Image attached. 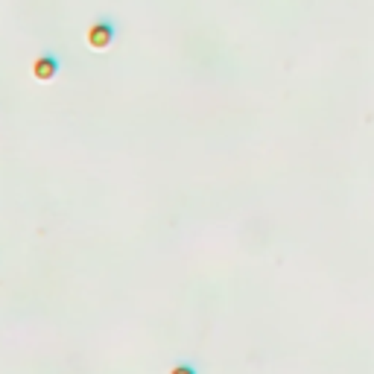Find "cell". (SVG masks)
Wrapping results in <instances>:
<instances>
[{
    "mask_svg": "<svg viewBox=\"0 0 374 374\" xmlns=\"http://www.w3.org/2000/svg\"><path fill=\"white\" fill-rule=\"evenodd\" d=\"M170 374H199V371H196V366H193V363H178V366L170 368Z\"/></svg>",
    "mask_w": 374,
    "mask_h": 374,
    "instance_id": "cell-3",
    "label": "cell"
},
{
    "mask_svg": "<svg viewBox=\"0 0 374 374\" xmlns=\"http://www.w3.org/2000/svg\"><path fill=\"white\" fill-rule=\"evenodd\" d=\"M114 38H117V24L112 18H100V21H94L91 24V30H88V44L94 50H108L114 44Z\"/></svg>",
    "mask_w": 374,
    "mask_h": 374,
    "instance_id": "cell-1",
    "label": "cell"
},
{
    "mask_svg": "<svg viewBox=\"0 0 374 374\" xmlns=\"http://www.w3.org/2000/svg\"><path fill=\"white\" fill-rule=\"evenodd\" d=\"M62 71V62H59V56L56 53H44V56H38L35 59V65H33V74H35V79H53Z\"/></svg>",
    "mask_w": 374,
    "mask_h": 374,
    "instance_id": "cell-2",
    "label": "cell"
}]
</instances>
